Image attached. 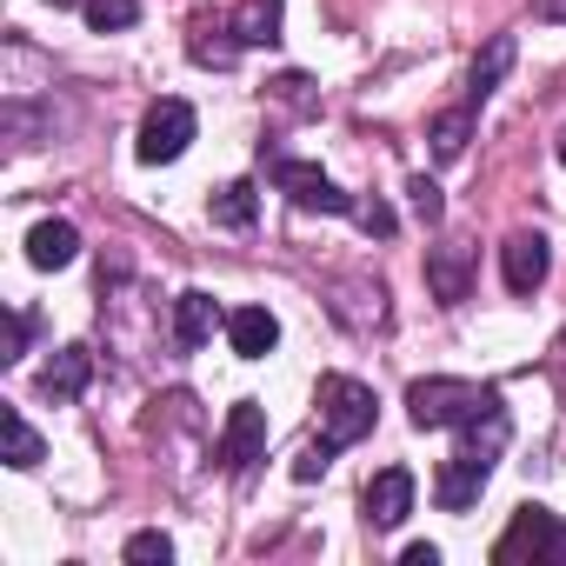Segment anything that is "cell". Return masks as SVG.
<instances>
[{"label":"cell","mask_w":566,"mask_h":566,"mask_svg":"<svg viewBox=\"0 0 566 566\" xmlns=\"http://www.w3.org/2000/svg\"><path fill=\"white\" fill-rule=\"evenodd\" d=\"M407 413H413V427H473V420L500 413V394L480 387V380L433 374V380H413L407 387Z\"/></svg>","instance_id":"1"},{"label":"cell","mask_w":566,"mask_h":566,"mask_svg":"<svg viewBox=\"0 0 566 566\" xmlns=\"http://www.w3.org/2000/svg\"><path fill=\"white\" fill-rule=\"evenodd\" d=\"M486 420H493V413H486ZM500 447H506V420H500V427H493L486 440H480V420H473V427H467V447H460V453H453V460H447V467L433 473V500H440L447 513H467V506H473V500L486 493V480H493V460H500Z\"/></svg>","instance_id":"2"},{"label":"cell","mask_w":566,"mask_h":566,"mask_svg":"<svg viewBox=\"0 0 566 566\" xmlns=\"http://www.w3.org/2000/svg\"><path fill=\"white\" fill-rule=\"evenodd\" d=\"M314 407H321V440H327V447H354V440H367L374 420H380L374 387H360V380H347V374H327L321 394H314Z\"/></svg>","instance_id":"3"},{"label":"cell","mask_w":566,"mask_h":566,"mask_svg":"<svg viewBox=\"0 0 566 566\" xmlns=\"http://www.w3.org/2000/svg\"><path fill=\"white\" fill-rule=\"evenodd\" d=\"M493 559H500V566H520V559H533V566H566V520L546 513V506H533V500L513 506V526L500 533Z\"/></svg>","instance_id":"4"},{"label":"cell","mask_w":566,"mask_h":566,"mask_svg":"<svg viewBox=\"0 0 566 566\" xmlns=\"http://www.w3.org/2000/svg\"><path fill=\"white\" fill-rule=\"evenodd\" d=\"M193 107L187 101H154L147 107V120H140V140H134V154L147 160V167H167V160H180L187 154V140H193Z\"/></svg>","instance_id":"5"},{"label":"cell","mask_w":566,"mask_h":566,"mask_svg":"<svg viewBox=\"0 0 566 566\" xmlns=\"http://www.w3.org/2000/svg\"><path fill=\"white\" fill-rule=\"evenodd\" d=\"M266 167H273V187L287 193L294 207H307V213H354V207H360L354 193H340V187H334L321 167H307V160H266Z\"/></svg>","instance_id":"6"},{"label":"cell","mask_w":566,"mask_h":566,"mask_svg":"<svg viewBox=\"0 0 566 566\" xmlns=\"http://www.w3.org/2000/svg\"><path fill=\"white\" fill-rule=\"evenodd\" d=\"M260 453H266V407L260 400H233L227 407V427H220V467L227 473H247Z\"/></svg>","instance_id":"7"},{"label":"cell","mask_w":566,"mask_h":566,"mask_svg":"<svg viewBox=\"0 0 566 566\" xmlns=\"http://www.w3.org/2000/svg\"><path fill=\"white\" fill-rule=\"evenodd\" d=\"M546 266H553L546 233H506V247H500V273H506V287H513V294H533L539 280H546Z\"/></svg>","instance_id":"8"},{"label":"cell","mask_w":566,"mask_h":566,"mask_svg":"<svg viewBox=\"0 0 566 566\" xmlns=\"http://www.w3.org/2000/svg\"><path fill=\"white\" fill-rule=\"evenodd\" d=\"M367 526H400L407 513H413V473L407 467H380L374 480H367Z\"/></svg>","instance_id":"9"},{"label":"cell","mask_w":566,"mask_h":566,"mask_svg":"<svg viewBox=\"0 0 566 566\" xmlns=\"http://www.w3.org/2000/svg\"><path fill=\"white\" fill-rule=\"evenodd\" d=\"M427 287H433L440 307H460L473 294V253L467 247H433L427 253Z\"/></svg>","instance_id":"10"},{"label":"cell","mask_w":566,"mask_h":566,"mask_svg":"<svg viewBox=\"0 0 566 566\" xmlns=\"http://www.w3.org/2000/svg\"><path fill=\"white\" fill-rule=\"evenodd\" d=\"M227 347H233L240 360H266V354L280 347V321H273L266 307H233V314H227Z\"/></svg>","instance_id":"11"},{"label":"cell","mask_w":566,"mask_h":566,"mask_svg":"<svg viewBox=\"0 0 566 566\" xmlns=\"http://www.w3.org/2000/svg\"><path fill=\"white\" fill-rule=\"evenodd\" d=\"M213 327H227V314L213 307V294L187 287V294L174 301V340H180V347H207V340H213Z\"/></svg>","instance_id":"12"},{"label":"cell","mask_w":566,"mask_h":566,"mask_svg":"<svg viewBox=\"0 0 566 566\" xmlns=\"http://www.w3.org/2000/svg\"><path fill=\"white\" fill-rule=\"evenodd\" d=\"M87 380H94V354H87V347H61V354L41 367V394H48V400H81Z\"/></svg>","instance_id":"13"},{"label":"cell","mask_w":566,"mask_h":566,"mask_svg":"<svg viewBox=\"0 0 566 566\" xmlns=\"http://www.w3.org/2000/svg\"><path fill=\"white\" fill-rule=\"evenodd\" d=\"M280 14H287V0H240L233 8V41L240 48H273L280 41Z\"/></svg>","instance_id":"14"},{"label":"cell","mask_w":566,"mask_h":566,"mask_svg":"<svg viewBox=\"0 0 566 566\" xmlns=\"http://www.w3.org/2000/svg\"><path fill=\"white\" fill-rule=\"evenodd\" d=\"M81 253V233L67 227V220H41L34 233H28V260L41 266V273H54V266H67Z\"/></svg>","instance_id":"15"},{"label":"cell","mask_w":566,"mask_h":566,"mask_svg":"<svg viewBox=\"0 0 566 566\" xmlns=\"http://www.w3.org/2000/svg\"><path fill=\"white\" fill-rule=\"evenodd\" d=\"M0 433H8V467H14V473H34V467L48 460V440L28 427V413H21V407L0 413Z\"/></svg>","instance_id":"16"},{"label":"cell","mask_w":566,"mask_h":566,"mask_svg":"<svg viewBox=\"0 0 566 566\" xmlns=\"http://www.w3.org/2000/svg\"><path fill=\"white\" fill-rule=\"evenodd\" d=\"M207 213H213V227H253V213H260L253 180H227V187L207 200Z\"/></svg>","instance_id":"17"},{"label":"cell","mask_w":566,"mask_h":566,"mask_svg":"<svg viewBox=\"0 0 566 566\" xmlns=\"http://www.w3.org/2000/svg\"><path fill=\"white\" fill-rule=\"evenodd\" d=\"M506 67H513V41H506V34H493V41H486V54L473 61V101H486V94L506 81Z\"/></svg>","instance_id":"18"},{"label":"cell","mask_w":566,"mask_h":566,"mask_svg":"<svg viewBox=\"0 0 566 566\" xmlns=\"http://www.w3.org/2000/svg\"><path fill=\"white\" fill-rule=\"evenodd\" d=\"M467 134H473V107L440 114V120H433V154H440V160H460V154H467Z\"/></svg>","instance_id":"19"},{"label":"cell","mask_w":566,"mask_h":566,"mask_svg":"<svg viewBox=\"0 0 566 566\" xmlns=\"http://www.w3.org/2000/svg\"><path fill=\"white\" fill-rule=\"evenodd\" d=\"M140 21V0H87V28L94 34H120Z\"/></svg>","instance_id":"20"},{"label":"cell","mask_w":566,"mask_h":566,"mask_svg":"<svg viewBox=\"0 0 566 566\" xmlns=\"http://www.w3.org/2000/svg\"><path fill=\"white\" fill-rule=\"evenodd\" d=\"M127 559H134V566H167V559H174V539H167L160 526H147V533L127 539Z\"/></svg>","instance_id":"21"},{"label":"cell","mask_w":566,"mask_h":566,"mask_svg":"<svg viewBox=\"0 0 566 566\" xmlns=\"http://www.w3.org/2000/svg\"><path fill=\"white\" fill-rule=\"evenodd\" d=\"M407 193H413V213H420V220H427V227H433V220H440V213H447V200H440V187H433V180H427V174H413V180H407Z\"/></svg>","instance_id":"22"},{"label":"cell","mask_w":566,"mask_h":566,"mask_svg":"<svg viewBox=\"0 0 566 566\" xmlns=\"http://www.w3.org/2000/svg\"><path fill=\"white\" fill-rule=\"evenodd\" d=\"M334 453H340V447H327V440H314V447H307V453H301V460H294V480H321V473H327V460H334Z\"/></svg>","instance_id":"23"},{"label":"cell","mask_w":566,"mask_h":566,"mask_svg":"<svg viewBox=\"0 0 566 566\" xmlns=\"http://www.w3.org/2000/svg\"><path fill=\"white\" fill-rule=\"evenodd\" d=\"M354 220H360V227H367V233H380V240H387V233H394V213H387V207H380V200H367V207H354Z\"/></svg>","instance_id":"24"},{"label":"cell","mask_w":566,"mask_h":566,"mask_svg":"<svg viewBox=\"0 0 566 566\" xmlns=\"http://www.w3.org/2000/svg\"><path fill=\"white\" fill-rule=\"evenodd\" d=\"M28 334H34V321L14 314V327H8V354H0V360H21V354H28Z\"/></svg>","instance_id":"25"},{"label":"cell","mask_w":566,"mask_h":566,"mask_svg":"<svg viewBox=\"0 0 566 566\" xmlns=\"http://www.w3.org/2000/svg\"><path fill=\"white\" fill-rule=\"evenodd\" d=\"M400 559H407V566H440V546H427V539H413V546H407Z\"/></svg>","instance_id":"26"},{"label":"cell","mask_w":566,"mask_h":566,"mask_svg":"<svg viewBox=\"0 0 566 566\" xmlns=\"http://www.w3.org/2000/svg\"><path fill=\"white\" fill-rule=\"evenodd\" d=\"M539 14H553V21H559V14H566V0H539Z\"/></svg>","instance_id":"27"},{"label":"cell","mask_w":566,"mask_h":566,"mask_svg":"<svg viewBox=\"0 0 566 566\" xmlns=\"http://www.w3.org/2000/svg\"><path fill=\"white\" fill-rule=\"evenodd\" d=\"M559 167H566V127H559Z\"/></svg>","instance_id":"28"},{"label":"cell","mask_w":566,"mask_h":566,"mask_svg":"<svg viewBox=\"0 0 566 566\" xmlns=\"http://www.w3.org/2000/svg\"><path fill=\"white\" fill-rule=\"evenodd\" d=\"M54 8H87V0H54Z\"/></svg>","instance_id":"29"}]
</instances>
